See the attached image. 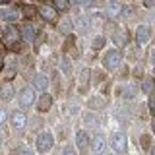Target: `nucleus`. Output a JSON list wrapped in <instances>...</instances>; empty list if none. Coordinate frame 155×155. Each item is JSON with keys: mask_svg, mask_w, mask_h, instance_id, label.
I'll list each match as a JSON object with an SVG mask.
<instances>
[{"mask_svg": "<svg viewBox=\"0 0 155 155\" xmlns=\"http://www.w3.org/2000/svg\"><path fill=\"white\" fill-rule=\"evenodd\" d=\"M151 155H155V147H153V149H151Z\"/></svg>", "mask_w": 155, "mask_h": 155, "instance_id": "37", "label": "nucleus"}, {"mask_svg": "<svg viewBox=\"0 0 155 155\" xmlns=\"http://www.w3.org/2000/svg\"><path fill=\"white\" fill-rule=\"evenodd\" d=\"M60 68L66 72V74H70V70H72V68H70V62H68L66 58H62V64H60Z\"/></svg>", "mask_w": 155, "mask_h": 155, "instance_id": "27", "label": "nucleus"}, {"mask_svg": "<svg viewBox=\"0 0 155 155\" xmlns=\"http://www.w3.org/2000/svg\"><path fill=\"white\" fill-rule=\"evenodd\" d=\"M153 130H155V122H153Z\"/></svg>", "mask_w": 155, "mask_h": 155, "instance_id": "39", "label": "nucleus"}, {"mask_svg": "<svg viewBox=\"0 0 155 155\" xmlns=\"http://www.w3.org/2000/svg\"><path fill=\"white\" fill-rule=\"evenodd\" d=\"M52 2H54V8L58 12H66L70 8V0H52Z\"/></svg>", "mask_w": 155, "mask_h": 155, "instance_id": "22", "label": "nucleus"}, {"mask_svg": "<svg viewBox=\"0 0 155 155\" xmlns=\"http://www.w3.org/2000/svg\"><path fill=\"white\" fill-rule=\"evenodd\" d=\"M2 70H4V56L0 58V72H2Z\"/></svg>", "mask_w": 155, "mask_h": 155, "instance_id": "32", "label": "nucleus"}, {"mask_svg": "<svg viewBox=\"0 0 155 155\" xmlns=\"http://www.w3.org/2000/svg\"><path fill=\"white\" fill-rule=\"evenodd\" d=\"M120 64H122V52L116 51V48L109 51V52H107V54L103 56V66H105L109 72H114Z\"/></svg>", "mask_w": 155, "mask_h": 155, "instance_id": "2", "label": "nucleus"}, {"mask_svg": "<svg viewBox=\"0 0 155 155\" xmlns=\"http://www.w3.org/2000/svg\"><path fill=\"white\" fill-rule=\"evenodd\" d=\"M122 10H124V6L120 2H116V0H109V4H107V14H109V18L122 16Z\"/></svg>", "mask_w": 155, "mask_h": 155, "instance_id": "15", "label": "nucleus"}, {"mask_svg": "<svg viewBox=\"0 0 155 155\" xmlns=\"http://www.w3.org/2000/svg\"><path fill=\"white\" fill-rule=\"evenodd\" d=\"M2 45L8 48V51L18 52L21 48V33H19V27H16V23H10V25L4 29L2 37H0Z\"/></svg>", "mask_w": 155, "mask_h": 155, "instance_id": "1", "label": "nucleus"}, {"mask_svg": "<svg viewBox=\"0 0 155 155\" xmlns=\"http://www.w3.org/2000/svg\"><path fill=\"white\" fill-rule=\"evenodd\" d=\"M2 33H4V29H2V25H0V37H2Z\"/></svg>", "mask_w": 155, "mask_h": 155, "instance_id": "35", "label": "nucleus"}, {"mask_svg": "<svg viewBox=\"0 0 155 155\" xmlns=\"http://www.w3.org/2000/svg\"><path fill=\"white\" fill-rule=\"evenodd\" d=\"M0 16L6 19V21H10V23H16V21H18V18L21 16V12H19L18 8H10V10H6V12H2Z\"/></svg>", "mask_w": 155, "mask_h": 155, "instance_id": "19", "label": "nucleus"}, {"mask_svg": "<svg viewBox=\"0 0 155 155\" xmlns=\"http://www.w3.org/2000/svg\"><path fill=\"white\" fill-rule=\"evenodd\" d=\"M58 23V29H60L62 33H66V35H70L72 31H74V21H72L70 18H62V21H56Z\"/></svg>", "mask_w": 155, "mask_h": 155, "instance_id": "20", "label": "nucleus"}, {"mask_svg": "<svg viewBox=\"0 0 155 155\" xmlns=\"http://www.w3.org/2000/svg\"><path fill=\"white\" fill-rule=\"evenodd\" d=\"M89 78H91V70L89 68H84V70L80 72V93H85L87 87H89Z\"/></svg>", "mask_w": 155, "mask_h": 155, "instance_id": "16", "label": "nucleus"}, {"mask_svg": "<svg viewBox=\"0 0 155 155\" xmlns=\"http://www.w3.org/2000/svg\"><path fill=\"white\" fill-rule=\"evenodd\" d=\"M153 89H155V80H153V78H143V81H142V91H143V93H149V95H151Z\"/></svg>", "mask_w": 155, "mask_h": 155, "instance_id": "21", "label": "nucleus"}, {"mask_svg": "<svg viewBox=\"0 0 155 155\" xmlns=\"http://www.w3.org/2000/svg\"><path fill=\"white\" fill-rule=\"evenodd\" d=\"M149 37H151V29L147 25H140L136 29V41H138V45H145L149 41Z\"/></svg>", "mask_w": 155, "mask_h": 155, "instance_id": "13", "label": "nucleus"}, {"mask_svg": "<svg viewBox=\"0 0 155 155\" xmlns=\"http://www.w3.org/2000/svg\"><path fill=\"white\" fill-rule=\"evenodd\" d=\"M18 99H19V107H21V109H29L31 105H35V89L29 87V85L23 87V89L19 91Z\"/></svg>", "mask_w": 155, "mask_h": 155, "instance_id": "6", "label": "nucleus"}, {"mask_svg": "<svg viewBox=\"0 0 155 155\" xmlns=\"http://www.w3.org/2000/svg\"><path fill=\"white\" fill-rule=\"evenodd\" d=\"M149 113L155 116V93L149 95Z\"/></svg>", "mask_w": 155, "mask_h": 155, "instance_id": "26", "label": "nucleus"}, {"mask_svg": "<svg viewBox=\"0 0 155 155\" xmlns=\"http://www.w3.org/2000/svg\"><path fill=\"white\" fill-rule=\"evenodd\" d=\"M35 145H37L39 153H47V151H51L52 145H54V138H52L51 132H41L35 140Z\"/></svg>", "mask_w": 155, "mask_h": 155, "instance_id": "5", "label": "nucleus"}, {"mask_svg": "<svg viewBox=\"0 0 155 155\" xmlns=\"http://www.w3.org/2000/svg\"><path fill=\"white\" fill-rule=\"evenodd\" d=\"M105 31H109L110 35H114V33L118 31V25H116L114 21H107V23H105Z\"/></svg>", "mask_w": 155, "mask_h": 155, "instance_id": "24", "label": "nucleus"}, {"mask_svg": "<svg viewBox=\"0 0 155 155\" xmlns=\"http://www.w3.org/2000/svg\"><path fill=\"white\" fill-rule=\"evenodd\" d=\"M51 107H52V97L48 93H43L39 97V101H37V110L39 113H48Z\"/></svg>", "mask_w": 155, "mask_h": 155, "instance_id": "14", "label": "nucleus"}, {"mask_svg": "<svg viewBox=\"0 0 155 155\" xmlns=\"http://www.w3.org/2000/svg\"><path fill=\"white\" fill-rule=\"evenodd\" d=\"M47 87H48V78L45 74H37L35 78H33V89L47 91Z\"/></svg>", "mask_w": 155, "mask_h": 155, "instance_id": "17", "label": "nucleus"}, {"mask_svg": "<svg viewBox=\"0 0 155 155\" xmlns=\"http://www.w3.org/2000/svg\"><path fill=\"white\" fill-rule=\"evenodd\" d=\"M143 4H145L147 8H151V6H155V0H143Z\"/></svg>", "mask_w": 155, "mask_h": 155, "instance_id": "31", "label": "nucleus"}, {"mask_svg": "<svg viewBox=\"0 0 155 155\" xmlns=\"http://www.w3.org/2000/svg\"><path fill=\"white\" fill-rule=\"evenodd\" d=\"M12 0H0V4H10Z\"/></svg>", "mask_w": 155, "mask_h": 155, "instance_id": "34", "label": "nucleus"}, {"mask_svg": "<svg viewBox=\"0 0 155 155\" xmlns=\"http://www.w3.org/2000/svg\"><path fill=\"white\" fill-rule=\"evenodd\" d=\"M91 149H93V155H103L105 153V147H107V140L103 134H95L91 138Z\"/></svg>", "mask_w": 155, "mask_h": 155, "instance_id": "8", "label": "nucleus"}, {"mask_svg": "<svg viewBox=\"0 0 155 155\" xmlns=\"http://www.w3.org/2000/svg\"><path fill=\"white\" fill-rule=\"evenodd\" d=\"M18 155H33V151H31V149H27V147H23V149H19V151H18Z\"/></svg>", "mask_w": 155, "mask_h": 155, "instance_id": "30", "label": "nucleus"}, {"mask_svg": "<svg viewBox=\"0 0 155 155\" xmlns=\"http://www.w3.org/2000/svg\"><path fill=\"white\" fill-rule=\"evenodd\" d=\"M103 47H105V37L103 35L95 37L93 43H91V48H93V51H99V48H103Z\"/></svg>", "mask_w": 155, "mask_h": 155, "instance_id": "23", "label": "nucleus"}, {"mask_svg": "<svg viewBox=\"0 0 155 155\" xmlns=\"http://www.w3.org/2000/svg\"><path fill=\"white\" fill-rule=\"evenodd\" d=\"M0 58H2V51H0Z\"/></svg>", "mask_w": 155, "mask_h": 155, "instance_id": "38", "label": "nucleus"}, {"mask_svg": "<svg viewBox=\"0 0 155 155\" xmlns=\"http://www.w3.org/2000/svg\"><path fill=\"white\" fill-rule=\"evenodd\" d=\"M10 126H12L14 132H23L27 126V114L23 113V110H14L12 114H10Z\"/></svg>", "mask_w": 155, "mask_h": 155, "instance_id": "4", "label": "nucleus"}, {"mask_svg": "<svg viewBox=\"0 0 155 155\" xmlns=\"http://www.w3.org/2000/svg\"><path fill=\"white\" fill-rule=\"evenodd\" d=\"M14 93H16V89H14L12 81H4V84L0 85V101H12Z\"/></svg>", "mask_w": 155, "mask_h": 155, "instance_id": "12", "label": "nucleus"}, {"mask_svg": "<svg viewBox=\"0 0 155 155\" xmlns=\"http://www.w3.org/2000/svg\"><path fill=\"white\" fill-rule=\"evenodd\" d=\"M19 12H21V18H25L27 21H31V19L39 14V8L31 6V4H23V6L19 8Z\"/></svg>", "mask_w": 155, "mask_h": 155, "instance_id": "18", "label": "nucleus"}, {"mask_svg": "<svg viewBox=\"0 0 155 155\" xmlns=\"http://www.w3.org/2000/svg\"><path fill=\"white\" fill-rule=\"evenodd\" d=\"M62 155H78V153H76V149H74V147H70V145H68V147H64Z\"/></svg>", "mask_w": 155, "mask_h": 155, "instance_id": "28", "label": "nucleus"}, {"mask_svg": "<svg viewBox=\"0 0 155 155\" xmlns=\"http://www.w3.org/2000/svg\"><path fill=\"white\" fill-rule=\"evenodd\" d=\"M89 27H91L89 16H78L74 19V29H76L78 33H87V31H89Z\"/></svg>", "mask_w": 155, "mask_h": 155, "instance_id": "10", "label": "nucleus"}, {"mask_svg": "<svg viewBox=\"0 0 155 155\" xmlns=\"http://www.w3.org/2000/svg\"><path fill=\"white\" fill-rule=\"evenodd\" d=\"M19 33H21V41L25 43V45H35V41H37V35H39V31H37V27L33 25L31 21H25L21 27H19Z\"/></svg>", "mask_w": 155, "mask_h": 155, "instance_id": "3", "label": "nucleus"}, {"mask_svg": "<svg viewBox=\"0 0 155 155\" xmlns=\"http://www.w3.org/2000/svg\"><path fill=\"white\" fill-rule=\"evenodd\" d=\"M151 62H153V64H155V48H153V51H151Z\"/></svg>", "mask_w": 155, "mask_h": 155, "instance_id": "33", "label": "nucleus"}, {"mask_svg": "<svg viewBox=\"0 0 155 155\" xmlns=\"http://www.w3.org/2000/svg\"><path fill=\"white\" fill-rule=\"evenodd\" d=\"M110 143H113V147H114L116 153H124L126 147H128V140H126V136H124L122 132L113 134V138H110Z\"/></svg>", "mask_w": 155, "mask_h": 155, "instance_id": "7", "label": "nucleus"}, {"mask_svg": "<svg viewBox=\"0 0 155 155\" xmlns=\"http://www.w3.org/2000/svg\"><path fill=\"white\" fill-rule=\"evenodd\" d=\"M89 143H91V138L87 136V132H84V130L76 132V145H78V149H80V151H87Z\"/></svg>", "mask_w": 155, "mask_h": 155, "instance_id": "11", "label": "nucleus"}, {"mask_svg": "<svg viewBox=\"0 0 155 155\" xmlns=\"http://www.w3.org/2000/svg\"><path fill=\"white\" fill-rule=\"evenodd\" d=\"M41 2H47V0H41Z\"/></svg>", "mask_w": 155, "mask_h": 155, "instance_id": "40", "label": "nucleus"}, {"mask_svg": "<svg viewBox=\"0 0 155 155\" xmlns=\"http://www.w3.org/2000/svg\"><path fill=\"white\" fill-rule=\"evenodd\" d=\"M2 142H4V138H2V134H0V145H2Z\"/></svg>", "mask_w": 155, "mask_h": 155, "instance_id": "36", "label": "nucleus"}, {"mask_svg": "<svg viewBox=\"0 0 155 155\" xmlns=\"http://www.w3.org/2000/svg\"><path fill=\"white\" fill-rule=\"evenodd\" d=\"M76 4H80V6H91L93 0H76Z\"/></svg>", "mask_w": 155, "mask_h": 155, "instance_id": "29", "label": "nucleus"}, {"mask_svg": "<svg viewBox=\"0 0 155 155\" xmlns=\"http://www.w3.org/2000/svg\"><path fill=\"white\" fill-rule=\"evenodd\" d=\"M6 120H8V110L4 107H0V126L6 124Z\"/></svg>", "mask_w": 155, "mask_h": 155, "instance_id": "25", "label": "nucleus"}, {"mask_svg": "<svg viewBox=\"0 0 155 155\" xmlns=\"http://www.w3.org/2000/svg\"><path fill=\"white\" fill-rule=\"evenodd\" d=\"M56 12H58L56 8H51V6H47V4H43V6L39 8V16L45 19L47 23H56V21H58Z\"/></svg>", "mask_w": 155, "mask_h": 155, "instance_id": "9", "label": "nucleus"}]
</instances>
